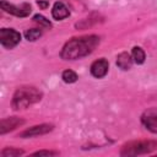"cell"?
<instances>
[{
  "instance_id": "1",
  "label": "cell",
  "mask_w": 157,
  "mask_h": 157,
  "mask_svg": "<svg viewBox=\"0 0 157 157\" xmlns=\"http://www.w3.org/2000/svg\"><path fill=\"white\" fill-rule=\"evenodd\" d=\"M99 42L101 38L96 34L74 37L64 44L60 52V56L64 60H77L85 58L99 45Z\"/></svg>"
},
{
  "instance_id": "2",
  "label": "cell",
  "mask_w": 157,
  "mask_h": 157,
  "mask_svg": "<svg viewBox=\"0 0 157 157\" xmlns=\"http://www.w3.org/2000/svg\"><path fill=\"white\" fill-rule=\"evenodd\" d=\"M43 97V93L34 86H21L18 87L11 101V107L15 110L26 109L36 103H38Z\"/></svg>"
},
{
  "instance_id": "3",
  "label": "cell",
  "mask_w": 157,
  "mask_h": 157,
  "mask_svg": "<svg viewBox=\"0 0 157 157\" xmlns=\"http://www.w3.org/2000/svg\"><path fill=\"white\" fill-rule=\"evenodd\" d=\"M157 148V141L153 140H139V141H130L123 145L120 150L121 156H140L151 153Z\"/></svg>"
},
{
  "instance_id": "4",
  "label": "cell",
  "mask_w": 157,
  "mask_h": 157,
  "mask_svg": "<svg viewBox=\"0 0 157 157\" xmlns=\"http://www.w3.org/2000/svg\"><path fill=\"white\" fill-rule=\"evenodd\" d=\"M21 40V34L13 28H1L0 29V43L6 49L15 48Z\"/></svg>"
},
{
  "instance_id": "5",
  "label": "cell",
  "mask_w": 157,
  "mask_h": 157,
  "mask_svg": "<svg viewBox=\"0 0 157 157\" xmlns=\"http://www.w3.org/2000/svg\"><path fill=\"white\" fill-rule=\"evenodd\" d=\"M0 7L5 12L11 13L16 17H27L31 13V5L27 4V2H23L21 5H13V4L7 2L6 0H1L0 1Z\"/></svg>"
},
{
  "instance_id": "6",
  "label": "cell",
  "mask_w": 157,
  "mask_h": 157,
  "mask_svg": "<svg viewBox=\"0 0 157 157\" xmlns=\"http://www.w3.org/2000/svg\"><path fill=\"white\" fill-rule=\"evenodd\" d=\"M141 124L151 132L157 134V107L146 109L141 115Z\"/></svg>"
},
{
  "instance_id": "7",
  "label": "cell",
  "mask_w": 157,
  "mask_h": 157,
  "mask_svg": "<svg viewBox=\"0 0 157 157\" xmlns=\"http://www.w3.org/2000/svg\"><path fill=\"white\" fill-rule=\"evenodd\" d=\"M53 129H54L53 124H39V125H34V126H31V128L23 130L22 132L18 134V136L22 139H28V137H33V136L45 135V134L50 132Z\"/></svg>"
},
{
  "instance_id": "8",
  "label": "cell",
  "mask_w": 157,
  "mask_h": 157,
  "mask_svg": "<svg viewBox=\"0 0 157 157\" xmlns=\"http://www.w3.org/2000/svg\"><path fill=\"white\" fill-rule=\"evenodd\" d=\"M109 70V63L107 59L104 58H101V59H97L94 60L92 64H91V67H90V71H91V75L96 78H102L107 75Z\"/></svg>"
},
{
  "instance_id": "9",
  "label": "cell",
  "mask_w": 157,
  "mask_h": 157,
  "mask_svg": "<svg viewBox=\"0 0 157 157\" xmlns=\"http://www.w3.org/2000/svg\"><path fill=\"white\" fill-rule=\"evenodd\" d=\"M25 124V120L18 117H10V118H4L0 123V134L4 135L9 131L15 130L16 128L21 126Z\"/></svg>"
},
{
  "instance_id": "10",
  "label": "cell",
  "mask_w": 157,
  "mask_h": 157,
  "mask_svg": "<svg viewBox=\"0 0 157 157\" xmlns=\"http://www.w3.org/2000/svg\"><path fill=\"white\" fill-rule=\"evenodd\" d=\"M70 15V11L69 9L66 7V5L61 1H56L54 2L53 5V9H52V16L54 20H58V21H61L66 17H69Z\"/></svg>"
},
{
  "instance_id": "11",
  "label": "cell",
  "mask_w": 157,
  "mask_h": 157,
  "mask_svg": "<svg viewBox=\"0 0 157 157\" xmlns=\"http://www.w3.org/2000/svg\"><path fill=\"white\" fill-rule=\"evenodd\" d=\"M132 56L128 52H121L117 56V66L121 70H129L132 66Z\"/></svg>"
},
{
  "instance_id": "12",
  "label": "cell",
  "mask_w": 157,
  "mask_h": 157,
  "mask_svg": "<svg viewBox=\"0 0 157 157\" xmlns=\"http://www.w3.org/2000/svg\"><path fill=\"white\" fill-rule=\"evenodd\" d=\"M98 17H99V15H97V13H92L90 17L81 20V21H80V22H77L75 26H76V28H77V29H86L87 27H91L92 25L97 23V22L99 21V20H98Z\"/></svg>"
},
{
  "instance_id": "13",
  "label": "cell",
  "mask_w": 157,
  "mask_h": 157,
  "mask_svg": "<svg viewBox=\"0 0 157 157\" xmlns=\"http://www.w3.org/2000/svg\"><path fill=\"white\" fill-rule=\"evenodd\" d=\"M131 56L136 64H142L146 59V54L141 47H134L131 50Z\"/></svg>"
},
{
  "instance_id": "14",
  "label": "cell",
  "mask_w": 157,
  "mask_h": 157,
  "mask_svg": "<svg viewBox=\"0 0 157 157\" xmlns=\"http://www.w3.org/2000/svg\"><path fill=\"white\" fill-rule=\"evenodd\" d=\"M61 78H63V81L66 82V83H74V82L77 81L78 76H77V74H76L75 71L67 69V70H64V71H63V74H61Z\"/></svg>"
},
{
  "instance_id": "15",
  "label": "cell",
  "mask_w": 157,
  "mask_h": 157,
  "mask_svg": "<svg viewBox=\"0 0 157 157\" xmlns=\"http://www.w3.org/2000/svg\"><path fill=\"white\" fill-rule=\"evenodd\" d=\"M40 36H42V31H40L39 28H31V29H27V31L25 32V37H26V39L29 40V42L37 40Z\"/></svg>"
},
{
  "instance_id": "16",
  "label": "cell",
  "mask_w": 157,
  "mask_h": 157,
  "mask_svg": "<svg viewBox=\"0 0 157 157\" xmlns=\"http://www.w3.org/2000/svg\"><path fill=\"white\" fill-rule=\"evenodd\" d=\"M25 152L22 150H18V148H15V147H5L2 151H1V156L2 157H16V156H21L23 155Z\"/></svg>"
},
{
  "instance_id": "17",
  "label": "cell",
  "mask_w": 157,
  "mask_h": 157,
  "mask_svg": "<svg viewBox=\"0 0 157 157\" xmlns=\"http://www.w3.org/2000/svg\"><path fill=\"white\" fill-rule=\"evenodd\" d=\"M33 21L39 23V26H42V27H45V28H50L52 27V22L49 20H47L43 15H39V13L34 15L33 16Z\"/></svg>"
},
{
  "instance_id": "18",
  "label": "cell",
  "mask_w": 157,
  "mask_h": 157,
  "mask_svg": "<svg viewBox=\"0 0 157 157\" xmlns=\"http://www.w3.org/2000/svg\"><path fill=\"white\" fill-rule=\"evenodd\" d=\"M54 156V155H58V152H54V151H45V150H42V151H37V152H33L32 156Z\"/></svg>"
},
{
  "instance_id": "19",
  "label": "cell",
  "mask_w": 157,
  "mask_h": 157,
  "mask_svg": "<svg viewBox=\"0 0 157 157\" xmlns=\"http://www.w3.org/2000/svg\"><path fill=\"white\" fill-rule=\"evenodd\" d=\"M37 5L40 7V9H47L49 6V2L48 1H43V0H38L37 1Z\"/></svg>"
}]
</instances>
